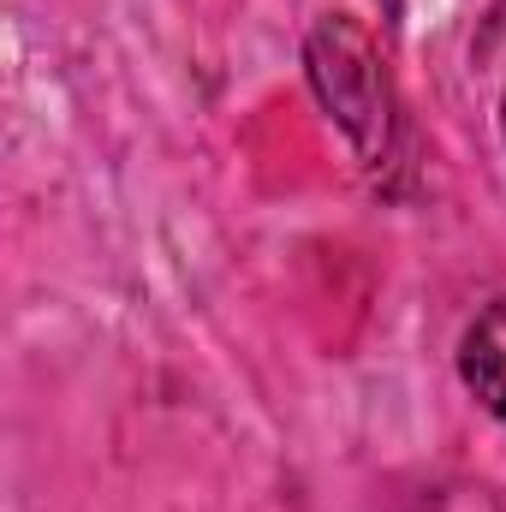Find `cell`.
I'll return each mask as SVG.
<instances>
[{"instance_id":"7a4b0ae2","label":"cell","mask_w":506,"mask_h":512,"mask_svg":"<svg viewBox=\"0 0 506 512\" xmlns=\"http://www.w3.org/2000/svg\"><path fill=\"white\" fill-rule=\"evenodd\" d=\"M459 376L471 399L506 423V298H495L459 340Z\"/></svg>"},{"instance_id":"6da1fadb","label":"cell","mask_w":506,"mask_h":512,"mask_svg":"<svg viewBox=\"0 0 506 512\" xmlns=\"http://www.w3.org/2000/svg\"><path fill=\"white\" fill-rule=\"evenodd\" d=\"M304 66H310V84H316L322 108L334 114V126L358 149V161L381 167L387 149H393V78H387L376 36L358 18L334 12L310 30Z\"/></svg>"},{"instance_id":"3957f363","label":"cell","mask_w":506,"mask_h":512,"mask_svg":"<svg viewBox=\"0 0 506 512\" xmlns=\"http://www.w3.org/2000/svg\"><path fill=\"white\" fill-rule=\"evenodd\" d=\"M501 131H506V96H501Z\"/></svg>"}]
</instances>
